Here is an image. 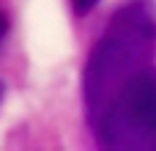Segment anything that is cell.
I'll return each instance as SVG.
<instances>
[{"instance_id": "cell-1", "label": "cell", "mask_w": 156, "mask_h": 151, "mask_svg": "<svg viewBox=\"0 0 156 151\" xmlns=\"http://www.w3.org/2000/svg\"><path fill=\"white\" fill-rule=\"evenodd\" d=\"M156 6H121L82 69L93 140L112 151H156Z\"/></svg>"}, {"instance_id": "cell-2", "label": "cell", "mask_w": 156, "mask_h": 151, "mask_svg": "<svg viewBox=\"0 0 156 151\" xmlns=\"http://www.w3.org/2000/svg\"><path fill=\"white\" fill-rule=\"evenodd\" d=\"M96 3H99V0H71V6H74V14H80V17H82V14H88V11H90Z\"/></svg>"}, {"instance_id": "cell-3", "label": "cell", "mask_w": 156, "mask_h": 151, "mask_svg": "<svg viewBox=\"0 0 156 151\" xmlns=\"http://www.w3.org/2000/svg\"><path fill=\"white\" fill-rule=\"evenodd\" d=\"M5 30H8V22H5V17H3V14H0V39H3V36H5Z\"/></svg>"}, {"instance_id": "cell-4", "label": "cell", "mask_w": 156, "mask_h": 151, "mask_svg": "<svg viewBox=\"0 0 156 151\" xmlns=\"http://www.w3.org/2000/svg\"><path fill=\"white\" fill-rule=\"evenodd\" d=\"M0 99H3V83H0Z\"/></svg>"}]
</instances>
